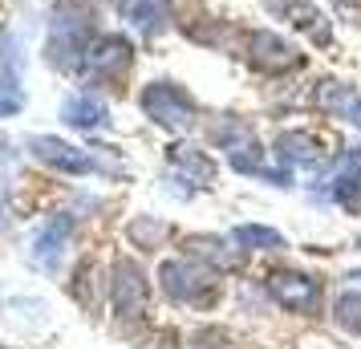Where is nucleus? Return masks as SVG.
I'll list each match as a JSON object with an SVG mask.
<instances>
[{
    "instance_id": "obj_16",
    "label": "nucleus",
    "mask_w": 361,
    "mask_h": 349,
    "mask_svg": "<svg viewBox=\"0 0 361 349\" xmlns=\"http://www.w3.org/2000/svg\"><path fill=\"white\" fill-rule=\"evenodd\" d=\"M110 4H114V13L130 25L134 33H142V37L166 33V4L163 0H110Z\"/></svg>"
},
{
    "instance_id": "obj_1",
    "label": "nucleus",
    "mask_w": 361,
    "mask_h": 349,
    "mask_svg": "<svg viewBox=\"0 0 361 349\" xmlns=\"http://www.w3.org/2000/svg\"><path fill=\"white\" fill-rule=\"evenodd\" d=\"M312 203H333L345 216H361V142L337 150L312 179Z\"/></svg>"
},
{
    "instance_id": "obj_7",
    "label": "nucleus",
    "mask_w": 361,
    "mask_h": 349,
    "mask_svg": "<svg viewBox=\"0 0 361 349\" xmlns=\"http://www.w3.org/2000/svg\"><path fill=\"white\" fill-rule=\"evenodd\" d=\"M264 13L272 20H284L293 25L300 37H309L317 49H325L333 41V29H329V17L321 13L317 0H264Z\"/></svg>"
},
{
    "instance_id": "obj_26",
    "label": "nucleus",
    "mask_w": 361,
    "mask_h": 349,
    "mask_svg": "<svg viewBox=\"0 0 361 349\" xmlns=\"http://www.w3.org/2000/svg\"><path fill=\"white\" fill-rule=\"evenodd\" d=\"M357 248H361V244H357Z\"/></svg>"
},
{
    "instance_id": "obj_3",
    "label": "nucleus",
    "mask_w": 361,
    "mask_h": 349,
    "mask_svg": "<svg viewBox=\"0 0 361 349\" xmlns=\"http://www.w3.org/2000/svg\"><path fill=\"white\" fill-rule=\"evenodd\" d=\"M244 61L260 78H293V73L305 69L309 57H305V49L296 41H288L276 29H247L244 33Z\"/></svg>"
},
{
    "instance_id": "obj_22",
    "label": "nucleus",
    "mask_w": 361,
    "mask_h": 349,
    "mask_svg": "<svg viewBox=\"0 0 361 349\" xmlns=\"http://www.w3.org/2000/svg\"><path fill=\"white\" fill-rule=\"evenodd\" d=\"M20 106H25V98H20L17 90H4V85H0V118H13Z\"/></svg>"
},
{
    "instance_id": "obj_21",
    "label": "nucleus",
    "mask_w": 361,
    "mask_h": 349,
    "mask_svg": "<svg viewBox=\"0 0 361 349\" xmlns=\"http://www.w3.org/2000/svg\"><path fill=\"white\" fill-rule=\"evenodd\" d=\"M333 321L349 333H361V293H341L333 305Z\"/></svg>"
},
{
    "instance_id": "obj_4",
    "label": "nucleus",
    "mask_w": 361,
    "mask_h": 349,
    "mask_svg": "<svg viewBox=\"0 0 361 349\" xmlns=\"http://www.w3.org/2000/svg\"><path fill=\"white\" fill-rule=\"evenodd\" d=\"M138 106H142V114H147L154 126H163V130H171V134L191 130V126H195V118H199L195 98H191L179 82H166V78L142 85Z\"/></svg>"
},
{
    "instance_id": "obj_6",
    "label": "nucleus",
    "mask_w": 361,
    "mask_h": 349,
    "mask_svg": "<svg viewBox=\"0 0 361 349\" xmlns=\"http://www.w3.org/2000/svg\"><path fill=\"white\" fill-rule=\"evenodd\" d=\"M130 66H134L130 37L102 33V37H94V41H90V49H85L78 73H82V78H90L94 85H110V82H118V78H122Z\"/></svg>"
},
{
    "instance_id": "obj_8",
    "label": "nucleus",
    "mask_w": 361,
    "mask_h": 349,
    "mask_svg": "<svg viewBox=\"0 0 361 349\" xmlns=\"http://www.w3.org/2000/svg\"><path fill=\"white\" fill-rule=\"evenodd\" d=\"M29 150H33V159H41V163L53 166V171H66V175H94V171H110L98 154L73 147V142H66V138H53V134H37V138H29ZM110 175H114V171H110Z\"/></svg>"
},
{
    "instance_id": "obj_14",
    "label": "nucleus",
    "mask_w": 361,
    "mask_h": 349,
    "mask_svg": "<svg viewBox=\"0 0 361 349\" xmlns=\"http://www.w3.org/2000/svg\"><path fill=\"white\" fill-rule=\"evenodd\" d=\"M110 293H114V309L122 317H142L147 313V276L138 272V264L118 260L110 272Z\"/></svg>"
},
{
    "instance_id": "obj_24",
    "label": "nucleus",
    "mask_w": 361,
    "mask_h": 349,
    "mask_svg": "<svg viewBox=\"0 0 361 349\" xmlns=\"http://www.w3.org/2000/svg\"><path fill=\"white\" fill-rule=\"evenodd\" d=\"M4 228H8V216H4V207H0V232H4Z\"/></svg>"
},
{
    "instance_id": "obj_11",
    "label": "nucleus",
    "mask_w": 361,
    "mask_h": 349,
    "mask_svg": "<svg viewBox=\"0 0 361 349\" xmlns=\"http://www.w3.org/2000/svg\"><path fill=\"white\" fill-rule=\"evenodd\" d=\"M312 102H317L329 118H337L345 126H357L361 130V85L357 82L321 78V82L312 85Z\"/></svg>"
},
{
    "instance_id": "obj_5",
    "label": "nucleus",
    "mask_w": 361,
    "mask_h": 349,
    "mask_svg": "<svg viewBox=\"0 0 361 349\" xmlns=\"http://www.w3.org/2000/svg\"><path fill=\"white\" fill-rule=\"evenodd\" d=\"M159 284L179 305H207L215 297V268L195 260V256H175V260H163Z\"/></svg>"
},
{
    "instance_id": "obj_20",
    "label": "nucleus",
    "mask_w": 361,
    "mask_h": 349,
    "mask_svg": "<svg viewBox=\"0 0 361 349\" xmlns=\"http://www.w3.org/2000/svg\"><path fill=\"white\" fill-rule=\"evenodd\" d=\"M17 73H20V45H17V37L0 25V85L17 90Z\"/></svg>"
},
{
    "instance_id": "obj_13",
    "label": "nucleus",
    "mask_w": 361,
    "mask_h": 349,
    "mask_svg": "<svg viewBox=\"0 0 361 349\" xmlns=\"http://www.w3.org/2000/svg\"><path fill=\"white\" fill-rule=\"evenodd\" d=\"M166 163H171V179L175 183H187L191 191H203V187L215 183V163L207 159V150L191 147V142H175L166 150Z\"/></svg>"
},
{
    "instance_id": "obj_2",
    "label": "nucleus",
    "mask_w": 361,
    "mask_h": 349,
    "mask_svg": "<svg viewBox=\"0 0 361 349\" xmlns=\"http://www.w3.org/2000/svg\"><path fill=\"white\" fill-rule=\"evenodd\" d=\"M94 41V17L78 8V4H61L49 20V45H45V57H49L53 69H66V73H78L85 49Z\"/></svg>"
},
{
    "instance_id": "obj_15",
    "label": "nucleus",
    "mask_w": 361,
    "mask_h": 349,
    "mask_svg": "<svg viewBox=\"0 0 361 349\" xmlns=\"http://www.w3.org/2000/svg\"><path fill=\"white\" fill-rule=\"evenodd\" d=\"M61 122L73 126V130H110V110H106V102L98 94H90V90H78V94H69L61 102Z\"/></svg>"
},
{
    "instance_id": "obj_9",
    "label": "nucleus",
    "mask_w": 361,
    "mask_h": 349,
    "mask_svg": "<svg viewBox=\"0 0 361 349\" xmlns=\"http://www.w3.org/2000/svg\"><path fill=\"white\" fill-rule=\"evenodd\" d=\"M272 154H276V166L293 171V175L296 171H321V163H329L325 142H321L312 130H300V126L280 130L276 142H272Z\"/></svg>"
},
{
    "instance_id": "obj_23",
    "label": "nucleus",
    "mask_w": 361,
    "mask_h": 349,
    "mask_svg": "<svg viewBox=\"0 0 361 349\" xmlns=\"http://www.w3.org/2000/svg\"><path fill=\"white\" fill-rule=\"evenodd\" d=\"M329 4H333L349 25H361V0H329Z\"/></svg>"
},
{
    "instance_id": "obj_12",
    "label": "nucleus",
    "mask_w": 361,
    "mask_h": 349,
    "mask_svg": "<svg viewBox=\"0 0 361 349\" xmlns=\"http://www.w3.org/2000/svg\"><path fill=\"white\" fill-rule=\"evenodd\" d=\"M268 293L276 300L280 309H288V313H317L321 309V284L305 276V272H272L268 276Z\"/></svg>"
},
{
    "instance_id": "obj_17",
    "label": "nucleus",
    "mask_w": 361,
    "mask_h": 349,
    "mask_svg": "<svg viewBox=\"0 0 361 349\" xmlns=\"http://www.w3.org/2000/svg\"><path fill=\"white\" fill-rule=\"evenodd\" d=\"M187 256H195V260H203L212 268H240L244 248H228V240H219V235H191L187 240Z\"/></svg>"
},
{
    "instance_id": "obj_25",
    "label": "nucleus",
    "mask_w": 361,
    "mask_h": 349,
    "mask_svg": "<svg viewBox=\"0 0 361 349\" xmlns=\"http://www.w3.org/2000/svg\"><path fill=\"white\" fill-rule=\"evenodd\" d=\"M349 281H357V284H361V272H349Z\"/></svg>"
},
{
    "instance_id": "obj_18",
    "label": "nucleus",
    "mask_w": 361,
    "mask_h": 349,
    "mask_svg": "<svg viewBox=\"0 0 361 349\" xmlns=\"http://www.w3.org/2000/svg\"><path fill=\"white\" fill-rule=\"evenodd\" d=\"M231 244L244 252H280L284 235L276 228H264V224H240V228H231Z\"/></svg>"
},
{
    "instance_id": "obj_19",
    "label": "nucleus",
    "mask_w": 361,
    "mask_h": 349,
    "mask_svg": "<svg viewBox=\"0 0 361 349\" xmlns=\"http://www.w3.org/2000/svg\"><path fill=\"white\" fill-rule=\"evenodd\" d=\"M126 235H130L134 248L154 252V248H159V244L166 240V224H163V219H154V216H138V219H130Z\"/></svg>"
},
{
    "instance_id": "obj_10",
    "label": "nucleus",
    "mask_w": 361,
    "mask_h": 349,
    "mask_svg": "<svg viewBox=\"0 0 361 349\" xmlns=\"http://www.w3.org/2000/svg\"><path fill=\"white\" fill-rule=\"evenodd\" d=\"M69 235H73V216L69 212H57L49 216L41 228L33 232V244H29V260L45 272H57L61 260H66V248H69Z\"/></svg>"
}]
</instances>
